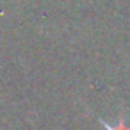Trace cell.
<instances>
[{"label": "cell", "mask_w": 130, "mask_h": 130, "mask_svg": "<svg viewBox=\"0 0 130 130\" xmlns=\"http://www.w3.org/2000/svg\"><path fill=\"white\" fill-rule=\"evenodd\" d=\"M98 121L103 125V128H105V130H130V126H126V123H125L123 114L119 116V121H118V125H114V126H112V125H109L107 121H103L102 118H98Z\"/></svg>", "instance_id": "cell-1"}]
</instances>
